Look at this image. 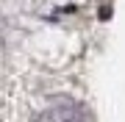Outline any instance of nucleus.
Masks as SVG:
<instances>
[{"mask_svg":"<svg viewBox=\"0 0 125 122\" xmlns=\"http://www.w3.org/2000/svg\"><path fill=\"white\" fill-rule=\"evenodd\" d=\"M36 122H92L89 119V114H86L81 105H56V108H50L45 111Z\"/></svg>","mask_w":125,"mask_h":122,"instance_id":"obj_1","label":"nucleus"}]
</instances>
